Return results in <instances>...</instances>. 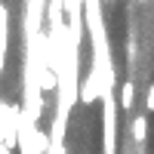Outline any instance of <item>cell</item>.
I'll list each match as a JSON object with an SVG mask.
<instances>
[{
	"instance_id": "6da1fadb",
	"label": "cell",
	"mask_w": 154,
	"mask_h": 154,
	"mask_svg": "<svg viewBox=\"0 0 154 154\" xmlns=\"http://www.w3.org/2000/svg\"><path fill=\"white\" fill-rule=\"evenodd\" d=\"M46 6L49 0H25V40H34L37 34H43Z\"/></svg>"
},
{
	"instance_id": "7a4b0ae2",
	"label": "cell",
	"mask_w": 154,
	"mask_h": 154,
	"mask_svg": "<svg viewBox=\"0 0 154 154\" xmlns=\"http://www.w3.org/2000/svg\"><path fill=\"white\" fill-rule=\"evenodd\" d=\"M6 46H9V9L0 3V74L6 68Z\"/></svg>"
},
{
	"instance_id": "3957f363",
	"label": "cell",
	"mask_w": 154,
	"mask_h": 154,
	"mask_svg": "<svg viewBox=\"0 0 154 154\" xmlns=\"http://www.w3.org/2000/svg\"><path fill=\"white\" fill-rule=\"evenodd\" d=\"M120 108L123 111H133L136 108V83L133 80H123L120 83Z\"/></svg>"
},
{
	"instance_id": "277c9868",
	"label": "cell",
	"mask_w": 154,
	"mask_h": 154,
	"mask_svg": "<svg viewBox=\"0 0 154 154\" xmlns=\"http://www.w3.org/2000/svg\"><path fill=\"white\" fill-rule=\"evenodd\" d=\"M40 89H43V96H46V93H56V89H59V74L49 68V65L40 71Z\"/></svg>"
},
{
	"instance_id": "5b68a950",
	"label": "cell",
	"mask_w": 154,
	"mask_h": 154,
	"mask_svg": "<svg viewBox=\"0 0 154 154\" xmlns=\"http://www.w3.org/2000/svg\"><path fill=\"white\" fill-rule=\"evenodd\" d=\"M145 136H148V120L139 114V117H133V142H136V145H142V142H145Z\"/></svg>"
},
{
	"instance_id": "8992f818",
	"label": "cell",
	"mask_w": 154,
	"mask_h": 154,
	"mask_svg": "<svg viewBox=\"0 0 154 154\" xmlns=\"http://www.w3.org/2000/svg\"><path fill=\"white\" fill-rule=\"evenodd\" d=\"M145 108L154 111V83H148V93H145Z\"/></svg>"
},
{
	"instance_id": "52a82bcc",
	"label": "cell",
	"mask_w": 154,
	"mask_h": 154,
	"mask_svg": "<svg viewBox=\"0 0 154 154\" xmlns=\"http://www.w3.org/2000/svg\"><path fill=\"white\" fill-rule=\"evenodd\" d=\"M0 154H12V148H6V142H0Z\"/></svg>"
},
{
	"instance_id": "ba28073f",
	"label": "cell",
	"mask_w": 154,
	"mask_h": 154,
	"mask_svg": "<svg viewBox=\"0 0 154 154\" xmlns=\"http://www.w3.org/2000/svg\"><path fill=\"white\" fill-rule=\"evenodd\" d=\"M136 3H148V0H136Z\"/></svg>"
}]
</instances>
